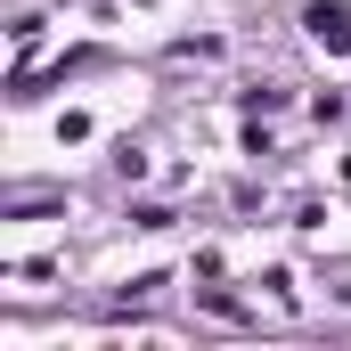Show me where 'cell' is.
Masks as SVG:
<instances>
[{
	"label": "cell",
	"instance_id": "cell-1",
	"mask_svg": "<svg viewBox=\"0 0 351 351\" xmlns=\"http://www.w3.org/2000/svg\"><path fill=\"white\" fill-rule=\"evenodd\" d=\"M302 25H311V41H319V49H335V58L351 49V0H319Z\"/></svg>",
	"mask_w": 351,
	"mask_h": 351
}]
</instances>
